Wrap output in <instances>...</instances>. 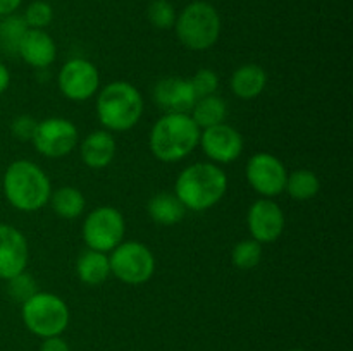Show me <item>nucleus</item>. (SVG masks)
<instances>
[{
	"instance_id": "f257e3e1",
	"label": "nucleus",
	"mask_w": 353,
	"mask_h": 351,
	"mask_svg": "<svg viewBox=\"0 0 353 351\" xmlns=\"http://www.w3.org/2000/svg\"><path fill=\"white\" fill-rule=\"evenodd\" d=\"M228 189V176L214 162H195L179 172L174 195L192 212H203L223 200Z\"/></svg>"
},
{
	"instance_id": "f03ea898",
	"label": "nucleus",
	"mask_w": 353,
	"mask_h": 351,
	"mask_svg": "<svg viewBox=\"0 0 353 351\" xmlns=\"http://www.w3.org/2000/svg\"><path fill=\"white\" fill-rule=\"evenodd\" d=\"M200 129L190 114H164L155 120L148 147L157 160L172 164L188 157L200 141Z\"/></svg>"
},
{
	"instance_id": "7ed1b4c3",
	"label": "nucleus",
	"mask_w": 353,
	"mask_h": 351,
	"mask_svg": "<svg viewBox=\"0 0 353 351\" xmlns=\"http://www.w3.org/2000/svg\"><path fill=\"white\" fill-rule=\"evenodd\" d=\"M6 200L21 212H37L48 205L52 184L43 169L31 160H16L2 179Z\"/></svg>"
},
{
	"instance_id": "20e7f679",
	"label": "nucleus",
	"mask_w": 353,
	"mask_h": 351,
	"mask_svg": "<svg viewBox=\"0 0 353 351\" xmlns=\"http://www.w3.org/2000/svg\"><path fill=\"white\" fill-rule=\"evenodd\" d=\"M143 96L128 81H112L97 93V117L103 129L123 133L140 123Z\"/></svg>"
},
{
	"instance_id": "39448f33",
	"label": "nucleus",
	"mask_w": 353,
	"mask_h": 351,
	"mask_svg": "<svg viewBox=\"0 0 353 351\" xmlns=\"http://www.w3.org/2000/svg\"><path fill=\"white\" fill-rule=\"evenodd\" d=\"M221 16L216 7L203 0L188 3L174 23L176 36L185 48L203 52L212 48L221 36Z\"/></svg>"
},
{
	"instance_id": "423d86ee",
	"label": "nucleus",
	"mask_w": 353,
	"mask_h": 351,
	"mask_svg": "<svg viewBox=\"0 0 353 351\" xmlns=\"http://www.w3.org/2000/svg\"><path fill=\"white\" fill-rule=\"evenodd\" d=\"M21 317L30 332L41 337L61 336L69 326V306L54 292L37 291L30 299L21 303Z\"/></svg>"
},
{
	"instance_id": "0eeeda50",
	"label": "nucleus",
	"mask_w": 353,
	"mask_h": 351,
	"mask_svg": "<svg viewBox=\"0 0 353 351\" xmlns=\"http://www.w3.org/2000/svg\"><path fill=\"white\" fill-rule=\"evenodd\" d=\"M110 275L130 286L150 281L155 272V257L147 244L140 241H123L109 257Z\"/></svg>"
},
{
	"instance_id": "6e6552de",
	"label": "nucleus",
	"mask_w": 353,
	"mask_h": 351,
	"mask_svg": "<svg viewBox=\"0 0 353 351\" xmlns=\"http://www.w3.org/2000/svg\"><path fill=\"white\" fill-rule=\"evenodd\" d=\"M126 222L123 213L114 206H97L83 222V241L90 250L109 253L123 243Z\"/></svg>"
},
{
	"instance_id": "1a4fd4ad",
	"label": "nucleus",
	"mask_w": 353,
	"mask_h": 351,
	"mask_svg": "<svg viewBox=\"0 0 353 351\" xmlns=\"http://www.w3.org/2000/svg\"><path fill=\"white\" fill-rule=\"evenodd\" d=\"M79 131L72 120L64 117H47L37 124L33 147L47 158H62L78 147Z\"/></svg>"
},
{
	"instance_id": "9d476101",
	"label": "nucleus",
	"mask_w": 353,
	"mask_h": 351,
	"mask_svg": "<svg viewBox=\"0 0 353 351\" xmlns=\"http://www.w3.org/2000/svg\"><path fill=\"white\" fill-rule=\"evenodd\" d=\"M57 85L65 98L72 102H86L99 93L100 72L88 58H71L59 71Z\"/></svg>"
},
{
	"instance_id": "9b49d317",
	"label": "nucleus",
	"mask_w": 353,
	"mask_h": 351,
	"mask_svg": "<svg viewBox=\"0 0 353 351\" xmlns=\"http://www.w3.org/2000/svg\"><path fill=\"white\" fill-rule=\"evenodd\" d=\"M245 174H247L248 184L264 198H274L285 193L288 171L276 155L268 153V151H259L252 155L245 167Z\"/></svg>"
},
{
	"instance_id": "f8f14e48",
	"label": "nucleus",
	"mask_w": 353,
	"mask_h": 351,
	"mask_svg": "<svg viewBox=\"0 0 353 351\" xmlns=\"http://www.w3.org/2000/svg\"><path fill=\"white\" fill-rule=\"evenodd\" d=\"M199 145L214 164H231L238 160L243 151V136L236 127L221 123L202 129Z\"/></svg>"
},
{
	"instance_id": "ddd939ff",
	"label": "nucleus",
	"mask_w": 353,
	"mask_h": 351,
	"mask_svg": "<svg viewBox=\"0 0 353 351\" xmlns=\"http://www.w3.org/2000/svg\"><path fill=\"white\" fill-rule=\"evenodd\" d=\"M247 224L252 240L261 244L274 243L285 231V212L272 198H261L248 209Z\"/></svg>"
},
{
	"instance_id": "4468645a",
	"label": "nucleus",
	"mask_w": 353,
	"mask_h": 351,
	"mask_svg": "<svg viewBox=\"0 0 353 351\" xmlns=\"http://www.w3.org/2000/svg\"><path fill=\"white\" fill-rule=\"evenodd\" d=\"M30 248L24 234L10 224H0V279L9 281L26 270Z\"/></svg>"
},
{
	"instance_id": "2eb2a0df",
	"label": "nucleus",
	"mask_w": 353,
	"mask_h": 351,
	"mask_svg": "<svg viewBox=\"0 0 353 351\" xmlns=\"http://www.w3.org/2000/svg\"><path fill=\"white\" fill-rule=\"evenodd\" d=\"M152 96L159 109L164 110L165 114H190L196 102V95L190 85V79L179 76L159 79Z\"/></svg>"
},
{
	"instance_id": "dca6fc26",
	"label": "nucleus",
	"mask_w": 353,
	"mask_h": 351,
	"mask_svg": "<svg viewBox=\"0 0 353 351\" xmlns=\"http://www.w3.org/2000/svg\"><path fill=\"white\" fill-rule=\"evenodd\" d=\"M17 55L31 67L45 69L57 58V45L45 30L28 28L17 48Z\"/></svg>"
},
{
	"instance_id": "f3484780",
	"label": "nucleus",
	"mask_w": 353,
	"mask_h": 351,
	"mask_svg": "<svg viewBox=\"0 0 353 351\" xmlns=\"http://www.w3.org/2000/svg\"><path fill=\"white\" fill-rule=\"evenodd\" d=\"M116 138L107 129L93 131L79 145L83 164L90 169H105L116 157Z\"/></svg>"
},
{
	"instance_id": "a211bd4d",
	"label": "nucleus",
	"mask_w": 353,
	"mask_h": 351,
	"mask_svg": "<svg viewBox=\"0 0 353 351\" xmlns=\"http://www.w3.org/2000/svg\"><path fill=\"white\" fill-rule=\"evenodd\" d=\"M231 92L241 100L257 98L268 86V72L262 65L243 64L231 76Z\"/></svg>"
},
{
	"instance_id": "6ab92c4d",
	"label": "nucleus",
	"mask_w": 353,
	"mask_h": 351,
	"mask_svg": "<svg viewBox=\"0 0 353 351\" xmlns=\"http://www.w3.org/2000/svg\"><path fill=\"white\" fill-rule=\"evenodd\" d=\"M150 219L159 226H174L186 215V209L174 193H157L147 203Z\"/></svg>"
},
{
	"instance_id": "aec40b11",
	"label": "nucleus",
	"mask_w": 353,
	"mask_h": 351,
	"mask_svg": "<svg viewBox=\"0 0 353 351\" xmlns=\"http://www.w3.org/2000/svg\"><path fill=\"white\" fill-rule=\"evenodd\" d=\"M76 274L79 281L88 286H100L110 277V264L107 253L97 250H86L76 262Z\"/></svg>"
},
{
	"instance_id": "412c9836",
	"label": "nucleus",
	"mask_w": 353,
	"mask_h": 351,
	"mask_svg": "<svg viewBox=\"0 0 353 351\" xmlns=\"http://www.w3.org/2000/svg\"><path fill=\"white\" fill-rule=\"evenodd\" d=\"M48 203H50L55 215L65 220L78 219L79 215H83L86 206L85 195L74 186H61V188L54 189Z\"/></svg>"
},
{
	"instance_id": "4be33fe9",
	"label": "nucleus",
	"mask_w": 353,
	"mask_h": 351,
	"mask_svg": "<svg viewBox=\"0 0 353 351\" xmlns=\"http://www.w3.org/2000/svg\"><path fill=\"white\" fill-rule=\"evenodd\" d=\"M190 116H192V119L195 120L200 129H207V127L217 126V124L226 120L228 105L219 95L202 96L192 107Z\"/></svg>"
},
{
	"instance_id": "5701e85b",
	"label": "nucleus",
	"mask_w": 353,
	"mask_h": 351,
	"mask_svg": "<svg viewBox=\"0 0 353 351\" xmlns=\"http://www.w3.org/2000/svg\"><path fill=\"white\" fill-rule=\"evenodd\" d=\"M285 191L296 202H307L316 198L321 191V179L317 174L309 169H299V171L288 172L286 178Z\"/></svg>"
},
{
	"instance_id": "b1692460",
	"label": "nucleus",
	"mask_w": 353,
	"mask_h": 351,
	"mask_svg": "<svg viewBox=\"0 0 353 351\" xmlns=\"http://www.w3.org/2000/svg\"><path fill=\"white\" fill-rule=\"evenodd\" d=\"M28 31V24L24 23L23 16H7L0 21V48L7 55H17L21 40Z\"/></svg>"
},
{
	"instance_id": "393cba45",
	"label": "nucleus",
	"mask_w": 353,
	"mask_h": 351,
	"mask_svg": "<svg viewBox=\"0 0 353 351\" xmlns=\"http://www.w3.org/2000/svg\"><path fill=\"white\" fill-rule=\"evenodd\" d=\"M262 260V244L255 240H241L231 251V262L240 270L255 268Z\"/></svg>"
},
{
	"instance_id": "a878e982",
	"label": "nucleus",
	"mask_w": 353,
	"mask_h": 351,
	"mask_svg": "<svg viewBox=\"0 0 353 351\" xmlns=\"http://www.w3.org/2000/svg\"><path fill=\"white\" fill-rule=\"evenodd\" d=\"M147 17L157 30H171L174 28L178 12L169 0H152L147 7Z\"/></svg>"
},
{
	"instance_id": "bb28decb",
	"label": "nucleus",
	"mask_w": 353,
	"mask_h": 351,
	"mask_svg": "<svg viewBox=\"0 0 353 351\" xmlns=\"http://www.w3.org/2000/svg\"><path fill=\"white\" fill-rule=\"evenodd\" d=\"M23 19L31 30H45L52 23V19H54V9H52L48 2L34 0V2H31L26 7Z\"/></svg>"
},
{
	"instance_id": "cd10ccee",
	"label": "nucleus",
	"mask_w": 353,
	"mask_h": 351,
	"mask_svg": "<svg viewBox=\"0 0 353 351\" xmlns=\"http://www.w3.org/2000/svg\"><path fill=\"white\" fill-rule=\"evenodd\" d=\"M37 291V281L26 270L14 275V277H10L7 281V292H9L10 298L19 303H24L26 299H30Z\"/></svg>"
},
{
	"instance_id": "c85d7f7f",
	"label": "nucleus",
	"mask_w": 353,
	"mask_h": 351,
	"mask_svg": "<svg viewBox=\"0 0 353 351\" xmlns=\"http://www.w3.org/2000/svg\"><path fill=\"white\" fill-rule=\"evenodd\" d=\"M190 85H192L193 92H195L196 100L202 98V96L216 95L217 88H219V76H217L216 71L209 67L199 69L190 78Z\"/></svg>"
},
{
	"instance_id": "c756f323",
	"label": "nucleus",
	"mask_w": 353,
	"mask_h": 351,
	"mask_svg": "<svg viewBox=\"0 0 353 351\" xmlns=\"http://www.w3.org/2000/svg\"><path fill=\"white\" fill-rule=\"evenodd\" d=\"M38 120L31 116H17L10 124V133L16 140L19 141H31L33 140L34 129H37Z\"/></svg>"
},
{
	"instance_id": "7c9ffc66",
	"label": "nucleus",
	"mask_w": 353,
	"mask_h": 351,
	"mask_svg": "<svg viewBox=\"0 0 353 351\" xmlns=\"http://www.w3.org/2000/svg\"><path fill=\"white\" fill-rule=\"evenodd\" d=\"M40 351H71L68 341L62 339L61 336L54 337H45L43 343H41Z\"/></svg>"
},
{
	"instance_id": "2f4dec72",
	"label": "nucleus",
	"mask_w": 353,
	"mask_h": 351,
	"mask_svg": "<svg viewBox=\"0 0 353 351\" xmlns=\"http://www.w3.org/2000/svg\"><path fill=\"white\" fill-rule=\"evenodd\" d=\"M23 0H0V17H7L16 14Z\"/></svg>"
},
{
	"instance_id": "473e14b6",
	"label": "nucleus",
	"mask_w": 353,
	"mask_h": 351,
	"mask_svg": "<svg viewBox=\"0 0 353 351\" xmlns=\"http://www.w3.org/2000/svg\"><path fill=\"white\" fill-rule=\"evenodd\" d=\"M10 85V72L3 62H0V95L9 88Z\"/></svg>"
},
{
	"instance_id": "72a5a7b5",
	"label": "nucleus",
	"mask_w": 353,
	"mask_h": 351,
	"mask_svg": "<svg viewBox=\"0 0 353 351\" xmlns=\"http://www.w3.org/2000/svg\"><path fill=\"white\" fill-rule=\"evenodd\" d=\"M290 351H303V350H290Z\"/></svg>"
}]
</instances>
